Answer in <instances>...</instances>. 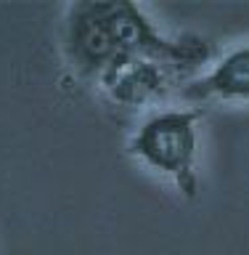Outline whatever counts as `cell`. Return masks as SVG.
<instances>
[{"label": "cell", "instance_id": "6da1fadb", "mask_svg": "<svg viewBox=\"0 0 249 255\" xmlns=\"http://www.w3.org/2000/svg\"><path fill=\"white\" fill-rule=\"evenodd\" d=\"M67 51L83 75H101L119 56H143L167 67L196 69L210 59L204 40L170 43L130 0H85L69 13Z\"/></svg>", "mask_w": 249, "mask_h": 255}, {"label": "cell", "instance_id": "7a4b0ae2", "mask_svg": "<svg viewBox=\"0 0 249 255\" xmlns=\"http://www.w3.org/2000/svg\"><path fill=\"white\" fill-rule=\"evenodd\" d=\"M196 112H165L146 120L133 135L130 151L146 165L178 178L183 194L194 197V154H196Z\"/></svg>", "mask_w": 249, "mask_h": 255}, {"label": "cell", "instance_id": "3957f363", "mask_svg": "<svg viewBox=\"0 0 249 255\" xmlns=\"http://www.w3.org/2000/svg\"><path fill=\"white\" fill-rule=\"evenodd\" d=\"M170 69L162 61L143 59V56H119L101 72V85L111 93V99L127 107L154 99L167 88Z\"/></svg>", "mask_w": 249, "mask_h": 255}, {"label": "cell", "instance_id": "277c9868", "mask_svg": "<svg viewBox=\"0 0 249 255\" xmlns=\"http://www.w3.org/2000/svg\"><path fill=\"white\" fill-rule=\"evenodd\" d=\"M183 96L191 101L202 99H249V48L226 56L207 77L188 83Z\"/></svg>", "mask_w": 249, "mask_h": 255}]
</instances>
